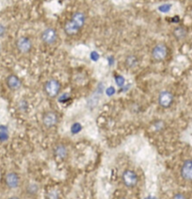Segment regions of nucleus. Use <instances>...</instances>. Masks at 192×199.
Instances as JSON below:
<instances>
[{
  "mask_svg": "<svg viewBox=\"0 0 192 199\" xmlns=\"http://www.w3.org/2000/svg\"><path fill=\"white\" fill-rule=\"evenodd\" d=\"M86 15L83 11H75L71 17L65 23L64 32L68 37L76 36L84 26Z\"/></svg>",
  "mask_w": 192,
  "mask_h": 199,
  "instance_id": "nucleus-1",
  "label": "nucleus"
},
{
  "mask_svg": "<svg viewBox=\"0 0 192 199\" xmlns=\"http://www.w3.org/2000/svg\"><path fill=\"white\" fill-rule=\"evenodd\" d=\"M61 90H62L61 82L55 78L47 79L43 84V92L45 95L51 99H54L59 96Z\"/></svg>",
  "mask_w": 192,
  "mask_h": 199,
  "instance_id": "nucleus-2",
  "label": "nucleus"
},
{
  "mask_svg": "<svg viewBox=\"0 0 192 199\" xmlns=\"http://www.w3.org/2000/svg\"><path fill=\"white\" fill-rule=\"evenodd\" d=\"M121 181L125 187L133 189L139 183V176L135 170L131 168H126L121 174Z\"/></svg>",
  "mask_w": 192,
  "mask_h": 199,
  "instance_id": "nucleus-3",
  "label": "nucleus"
},
{
  "mask_svg": "<svg viewBox=\"0 0 192 199\" xmlns=\"http://www.w3.org/2000/svg\"><path fill=\"white\" fill-rule=\"evenodd\" d=\"M59 123V115L56 111L50 110L43 112L41 116V124L46 129H52L56 127Z\"/></svg>",
  "mask_w": 192,
  "mask_h": 199,
  "instance_id": "nucleus-4",
  "label": "nucleus"
},
{
  "mask_svg": "<svg viewBox=\"0 0 192 199\" xmlns=\"http://www.w3.org/2000/svg\"><path fill=\"white\" fill-rule=\"evenodd\" d=\"M53 156L54 158L58 161V162H65L69 158L70 151L68 147L63 143V142H58L53 147Z\"/></svg>",
  "mask_w": 192,
  "mask_h": 199,
  "instance_id": "nucleus-5",
  "label": "nucleus"
},
{
  "mask_svg": "<svg viewBox=\"0 0 192 199\" xmlns=\"http://www.w3.org/2000/svg\"><path fill=\"white\" fill-rule=\"evenodd\" d=\"M15 48L21 54H28L33 50V41L30 38L22 36L16 39Z\"/></svg>",
  "mask_w": 192,
  "mask_h": 199,
  "instance_id": "nucleus-6",
  "label": "nucleus"
},
{
  "mask_svg": "<svg viewBox=\"0 0 192 199\" xmlns=\"http://www.w3.org/2000/svg\"><path fill=\"white\" fill-rule=\"evenodd\" d=\"M40 40L43 44L47 46L55 45L58 40V33L54 27L45 28L40 34Z\"/></svg>",
  "mask_w": 192,
  "mask_h": 199,
  "instance_id": "nucleus-7",
  "label": "nucleus"
},
{
  "mask_svg": "<svg viewBox=\"0 0 192 199\" xmlns=\"http://www.w3.org/2000/svg\"><path fill=\"white\" fill-rule=\"evenodd\" d=\"M169 54V49L164 43H157L155 45L151 51V58L155 62L164 61Z\"/></svg>",
  "mask_w": 192,
  "mask_h": 199,
  "instance_id": "nucleus-8",
  "label": "nucleus"
},
{
  "mask_svg": "<svg viewBox=\"0 0 192 199\" xmlns=\"http://www.w3.org/2000/svg\"><path fill=\"white\" fill-rule=\"evenodd\" d=\"M174 102V95L169 90L161 91L157 95V103L158 106L162 109H169Z\"/></svg>",
  "mask_w": 192,
  "mask_h": 199,
  "instance_id": "nucleus-9",
  "label": "nucleus"
},
{
  "mask_svg": "<svg viewBox=\"0 0 192 199\" xmlns=\"http://www.w3.org/2000/svg\"><path fill=\"white\" fill-rule=\"evenodd\" d=\"M4 181L6 186L10 189V190H14L17 189L20 184H21V177L20 175L15 172V171H9L5 175L4 178Z\"/></svg>",
  "mask_w": 192,
  "mask_h": 199,
  "instance_id": "nucleus-10",
  "label": "nucleus"
},
{
  "mask_svg": "<svg viewBox=\"0 0 192 199\" xmlns=\"http://www.w3.org/2000/svg\"><path fill=\"white\" fill-rule=\"evenodd\" d=\"M181 178L188 182H192V158L186 159L180 167Z\"/></svg>",
  "mask_w": 192,
  "mask_h": 199,
  "instance_id": "nucleus-11",
  "label": "nucleus"
},
{
  "mask_svg": "<svg viewBox=\"0 0 192 199\" xmlns=\"http://www.w3.org/2000/svg\"><path fill=\"white\" fill-rule=\"evenodd\" d=\"M6 85L10 91L15 92V91H18V90L21 89L23 82H22V79L17 75L9 74L6 78Z\"/></svg>",
  "mask_w": 192,
  "mask_h": 199,
  "instance_id": "nucleus-12",
  "label": "nucleus"
},
{
  "mask_svg": "<svg viewBox=\"0 0 192 199\" xmlns=\"http://www.w3.org/2000/svg\"><path fill=\"white\" fill-rule=\"evenodd\" d=\"M173 35L177 40H183L187 38L188 31L184 26H176L173 31Z\"/></svg>",
  "mask_w": 192,
  "mask_h": 199,
  "instance_id": "nucleus-13",
  "label": "nucleus"
},
{
  "mask_svg": "<svg viewBox=\"0 0 192 199\" xmlns=\"http://www.w3.org/2000/svg\"><path fill=\"white\" fill-rule=\"evenodd\" d=\"M40 191V186L36 182H30L26 185L25 187V193L28 196L34 197L39 194Z\"/></svg>",
  "mask_w": 192,
  "mask_h": 199,
  "instance_id": "nucleus-14",
  "label": "nucleus"
},
{
  "mask_svg": "<svg viewBox=\"0 0 192 199\" xmlns=\"http://www.w3.org/2000/svg\"><path fill=\"white\" fill-rule=\"evenodd\" d=\"M139 62H140V60H139L138 56L135 55V54H128L125 58V66H127L128 68H130V69L138 66Z\"/></svg>",
  "mask_w": 192,
  "mask_h": 199,
  "instance_id": "nucleus-15",
  "label": "nucleus"
},
{
  "mask_svg": "<svg viewBox=\"0 0 192 199\" xmlns=\"http://www.w3.org/2000/svg\"><path fill=\"white\" fill-rule=\"evenodd\" d=\"M45 198L46 199H60V194L57 190L56 189H52V190H49L47 193H46V196H45Z\"/></svg>",
  "mask_w": 192,
  "mask_h": 199,
  "instance_id": "nucleus-16",
  "label": "nucleus"
},
{
  "mask_svg": "<svg viewBox=\"0 0 192 199\" xmlns=\"http://www.w3.org/2000/svg\"><path fill=\"white\" fill-rule=\"evenodd\" d=\"M28 109V103H27V101H25V100H20L19 101V103H18V110H20V111H22V112H24V111H26V110Z\"/></svg>",
  "mask_w": 192,
  "mask_h": 199,
  "instance_id": "nucleus-17",
  "label": "nucleus"
},
{
  "mask_svg": "<svg viewBox=\"0 0 192 199\" xmlns=\"http://www.w3.org/2000/svg\"><path fill=\"white\" fill-rule=\"evenodd\" d=\"M8 139V130L5 126H0V141H6Z\"/></svg>",
  "mask_w": 192,
  "mask_h": 199,
  "instance_id": "nucleus-18",
  "label": "nucleus"
},
{
  "mask_svg": "<svg viewBox=\"0 0 192 199\" xmlns=\"http://www.w3.org/2000/svg\"><path fill=\"white\" fill-rule=\"evenodd\" d=\"M154 126H155V130H156V131H160V130H162V129L164 128L165 123L162 122V121H157V122L155 123Z\"/></svg>",
  "mask_w": 192,
  "mask_h": 199,
  "instance_id": "nucleus-19",
  "label": "nucleus"
},
{
  "mask_svg": "<svg viewBox=\"0 0 192 199\" xmlns=\"http://www.w3.org/2000/svg\"><path fill=\"white\" fill-rule=\"evenodd\" d=\"M82 129V126L79 125V124H74L73 125H72V128H71V132H72V134L74 133H78V132H80V130Z\"/></svg>",
  "mask_w": 192,
  "mask_h": 199,
  "instance_id": "nucleus-20",
  "label": "nucleus"
},
{
  "mask_svg": "<svg viewBox=\"0 0 192 199\" xmlns=\"http://www.w3.org/2000/svg\"><path fill=\"white\" fill-rule=\"evenodd\" d=\"M6 33H7V28H6V26H5L4 24L0 23V38H3V37L6 35Z\"/></svg>",
  "mask_w": 192,
  "mask_h": 199,
  "instance_id": "nucleus-21",
  "label": "nucleus"
},
{
  "mask_svg": "<svg viewBox=\"0 0 192 199\" xmlns=\"http://www.w3.org/2000/svg\"><path fill=\"white\" fill-rule=\"evenodd\" d=\"M172 199H188V198H187V196H186L184 194H182V193H176L175 195H173V198Z\"/></svg>",
  "mask_w": 192,
  "mask_h": 199,
  "instance_id": "nucleus-22",
  "label": "nucleus"
},
{
  "mask_svg": "<svg viewBox=\"0 0 192 199\" xmlns=\"http://www.w3.org/2000/svg\"><path fill=\"white\" fill-rule=\"evenodd\" d=\"M171 7H172L171 5H163V6H161V7L159 8V9H160L161 11L166 12V11H169V10H170Z\"/></svg>",
  "mask_w": 192,
  "mask_h": 199,
  "instance_id": "nucleus-23",
  "label": "nucleus"
},
{
  "mask_svg": "<svg viewBox=\"0 0 192 199\" xmlns=\"http://www.w3.org/2000/svg\"><path fill=\"white\" fill-rule=\"evenodd\" d=\"M8 199H21L20 197H18V196H11V197H9V198Z\"/></svg>",
  "mask_w": 192,
  "mask_h": 199,
  "instance_id": "nucleus-24",
  "label": "nucleus"
},
{
  "mask_svg": "<svg viewBox=\"0 0 192 199\" xmlns=\"http://www.w3.org/2000/svg\"><path fill=\"white\" fill-rule=\"evenodd\" d=\"M1 52H2V47H1V44H0V54H1Z\"/></svg>",
  "mask_w": 192,
  "mask_h": 199,
  "instance_id": "nucleus-25",
  "label": "nucleus"
},
{
  "mask_svg": "<svg viewBox=\"0 0 192 199\" xmlns=\"http://www.w3.org/2000/svg\"><path fill=\"white\" fill-rule=\"evenodd\" d=\"M119 199H128V198H127V197H120Z\"/></svg>",
  "mask_w": 192,
  "mask_h": 199,
  "instance_id": "nucleus-26",
  "label": "nucleus"
}]
</instances>
